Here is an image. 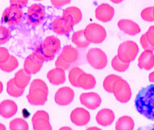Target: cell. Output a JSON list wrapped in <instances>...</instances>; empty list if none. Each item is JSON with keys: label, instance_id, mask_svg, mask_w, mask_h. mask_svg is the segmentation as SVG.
I'll use <instances>...</instances> for the list:
<instances>
[{"label": "cell", "instance_id": "cell-1", "mask_svg": "<svg viewBox=\"0 0 154 130\" xmlns=\"http://www.w3.org/2000/svg\"><path fill=\"white\" fill-rule=\"evenodd\" d=\"M135 107L140 114L154 121V84L140 90L135 99Z\"/></svg>", "mask_w": 154, "mask_h": 130}, {"label": "cell", "instance_id": "cell-2", "mask_svg": "<svg viewBox=\"0 0 154 130\" xmlns=\"http://www.w3.org/2000/svg\"><path fill=\"white\" fill-rule=\"evenodd\" d=\"M48 93V86L44 81L41 79H34L30 83L26 98L31 105L42 106L47 101Z\"/></svg>", "mask_w": 154, "mask_h": 130}, {"label": "cell", "instance_id": "cell-3", "mask_svg": "<svg viewBox=\"0 0 154 130\" xmlns=\"http://www.w3.org/2000/svg\"><path fill=\"white\" fill-rule=\"evenodd\" d=\"M138 46L133 41H126L119 45L118 49V57L124 62L130 63L134 60L138 54Z\"/></svg>", "mask_w": 154, "mask_h": 130}, {"label": "cell", "instance_id": "cell-4", "mask_svg": "<svg viewBox=\"0 0 154 130\" xmlns=\"http://www.w3.org/2000/svg\"><path fill=\"white\" fill-rule=\"evenodd\" d=\"M84 32L86 38L90 43H102L106 37L105 28L96 23H91L87 26Z\"/></svg>", "mask_w": 154, "mask_h": 130}, {"label": "cell", "instance_id": "cell-5", "mask_svg": "<svg viewBox=\"0 0 154 130\" xmlns=\"http://www.w3.org/2000/svg\"><path fill=\"white\" fill-rule=\"evenodd\" d=\"M88 63L94 69L102 70L107 64V57L106 54L99 48H91L86 54Z\"/></svg>", "mask_w": 154, "mask_h": 130}, {"label": "cell", "instance_id": "cell-6", "mask_svg": "<svg viewBox=\"0 0 154 130\" xmlns=\"http://www.w3.org/2000/svg\"><path fill=\"white\" fill-rule=\"evenodd\" d=\"M112 93L119 102H128L131 96V91L129 83L121 78L118 79L113 85Z\"/></svg>", "mask_w": 154, "mask_h": 130}, {"label": "cell", "instance_id": "cell-7", "mask_svg": "<svg viewBox=\"0 0 154 130\" xmlns=\"http://www.w3.org/2000/svg\"><path fill=\"white\" fill-rule=\"evenodd\" d=\"M23 16V12L21 7L16 5H11L2 13V19L6 24L17 25L22 20Z\"/></svg>", "mask_w": 154, "mask_h": 130}, {"label": "cell", "instance_id": "cell-8", "mask_svg": "<svg viewBox=\"0 0 154 130\" xmlns=\"http://www.w3.org/2000/svg\"><path fill=\"white\" fill-rule=\"evenodd\" d=\"M41 45V48L46 57L52 60L61 48L60 40L55 36L47 37Z\"/></svg>", "mask_w": 154, "mask_h": 130}, {"label": "cell", "instance_id": "cell-9", "mask_svg": "<svg viewBox=\"0 0 154 130\" xmlns=\"http://www.w3.org/2000/svg\"><path fill=\"white\" fill-rule=\"evenodd\" d=\"M74 26V24L70 18L62 16L58 17L53 21L52 29L58 34L66 35L72 31Z\"/></svg>", "mask_w": 154, "mask_h": 130}, {"label": "cell", "instance_id": "cell-10", "mask_svg": "<svg viewBox=\"0 0 154 130\" xmlns=\"http://www.w3.org/2000/svg\"><path fill=\"white\" fill-rule=\"evenodd\" d=\"M33 130H52L49 115L44 110L37 111L32 118Z\"/></svg>", "mask_w": 154, "mask_h": 130}, {"label": "cell", "instance_id": "cell-11", "mask_svg": "<svg viewBox=\"0 0 154 130\" xmlns=\"http://www.w3.org/2000/svg\"><path fill=\"white\" fill-rule=\"evenodd\" d=\"M45 17L44 7L41 4H34L28 9L27 19L32 25L37 26L42 22Z\"/></svg>", "mask_w": 154, "mask_h": 130}, {"label": "cell", "instance_id": "cell-12", "mask_svg": "<svg viewBox=\"0 0 154 130\" xmlns=\"http://www.w3.org/2000/svg\"><path fill=\"white\" fill-rule=\"evenodd\" d=\"M74 98V91L69 87H63L55 93L54 100L59 106H65L72 102Z\"/></svg>", "mask_w": 154, "mask_h": 130}, {"label": "cell", "instance_id": "cell-13", "mask_svg": "<svg viewBox=\"0 0 154 130\" xmlns=\"http://www.w3.org/2000/svg\"><path fill=\"white\" fill-rule=\"evenodd\" d=\"M79 100L83 106L91 110L98 108L102 102L100 95L94 92L82 94L79 97Z\"/></svg>", "mask_w": 154, "mask_h": 130}, {"label": "cell", "instance_id": "cell-14", "mask_svg": "<svg viewBox=\"0 0 154 130\" xmlns=\"http://www.w3.org/2000/svg\"><path fill=\"white\" fill-rule=\"evenodd\" d=\"M90 118L89 111L82 107L75 108L70 114L71 122L78 126H82L88 124Z\"/></svg>", "mask_w": 154, "mask_h": 130}, {"label": "cell", "instance_id": "cell-15", "mask_svg": "<svg viewBox=\"0 0 154 130\" xmlns=\"http://www.w3.org/2000/svg\"><path fill=\"white\" fill-rule=\"evenodd\" d=\"M114 9L107 4L99 5L95 10L96 18L103 22L110 21L114 16Z\"/></svg>", "mask_w": 154, "mask_h": 130}, {"label": "cell", "instance_id": "cell-16", "mask_svg": "<svg viewBox=\"0 0 154 130\" xmlns=\"http://www.w3.org/2000/svg\"><path fill=\"white\" fill-rule=\"evenodd\" d=\"M43 63L32 53L25 60L24 69L29 74H34L38 73L42 69Z\"/></svg>", "mask_w": 154, "mask_h": 130}, {"label": "cell", "instance_id": "cell-17", "mask_svg": "<svg viewBox=\"0 0 154 130\" xmlns=\"http://www.w3.org/2000/svg\"><path fill=\"white\" fill-rule=\"evenodd\" d=\"M118 25L120 30L128 35L134 36L141 31L139 26L129 19H121L118 22Z\"/></svg>", "mask_w": 154, "mask_h": 130}, {"label": "cell", "instance_id": "cell-18", "mask_svg": "<svg viewBox=\"0 0 154 130\" xmlns=\"http://www.w3.org/2000/svg\"><path fill=\"white\" fill-rule=\"evenodd\" d=\"M114 113L112 110L104 108L99 111L96 115V120L98 124L102 126H107L112 124L114 121Z\"/></svg>", "mask_w": 154, "mask_h": 130}, {"label": "cell", "instance_id": "cell-19", "mask_svg": "<svg viewBox=\"0 0 154 130\" xmlns=\"http://www.w3.org/2000/svg\"><path fill=\"white\" fill-rule=\"evenodd\" d=\"M18 110L17 104L11 100H5L0 104V115L5 119L11 118Z\"/></svg>", "mask_w": 154, "mask_h": 130}, {"label": "cell", "instance_id": "cell-20", "mask_svg": "<svg viewBox=\"0 0 154 130\" xmlns=\"http://www.w3.org/2000/svg\"><path fill=\"white\" fill-rule=\"evenodd\" d=\"M138 66L141 69L149 70L154 66V54L152 51H144L140 55Z\"/></svg>", "mask_w": 154, "mask_h": 130}, {"label": "cell", "instance_id": "cell-21", "mask_svg": "<svg viewBox=\"0 0 154 130\" xmlns=\"http://www.w3.org/2000/svg\"><path fill=\"white\" fill-rule=\"evenodd\" d=\"M47 77L50 82L55 85L63 84L66 81L65 71L58 68L50 70L47 73Z\"/></svg>", "mask_w": 154, "mask_h": 130}, {"label": "cell", "instance_id": "cell-22", "mask_svg": "<svg viewBox=\"0 0 154 130\" xmlns=\"http://www.w3.org/2000/svg\"><path fill=\"white\" fill-rule=\"evenodd\" d=\"M96 83V80L93 75L84 72L79 78L78 87L89 90L93 89L95 86Z\"/></svg>", "mask_w": 154, "mask_h": 130}, {"label": "cell", "instance_id": "cell-23", "mask_svg": "<svg viewBox=\"0 0 154 130\" xmlns=\"http://www.w3.org/2000/svg\"><path fill=\"white\" fill-rule=\"evenodd\" d=\"M31 74L26 72L24 69H21L14 75V83L21 89H25L30 82Z\"/></svg>", "mask_w": 154, "mask_h": 130}, {"label": "cell", "instance_id": "cell-24", "mask_svg": "<svg viewBox=\"0 0 154 130\" xmlns=\"http://www.w3.org/2000/svg\"><path fill=\"white\" fill-rule=\"evenodd\" d=\"M62 57L69 64L75 62L78 58V51L71 45H66L63 48Z\"/></svg>", "mask_w": 154, "mask_h": 130}, {"label": "cell", "instance_id": "cell-25", "mask_svg": "<svg viewBox=\"0 0 154 130\" xmlns=\"http://www.w3.org/2000/svg\"><path fill=\"white\" fill-rule=\"evenodd\" d=\"M63 16L68 17L72 20L74 24H78L82 20V14L81 10L75 6L67 7L63 12Z\"/></svg>", "mask_w": 154, "mask_h": 130}, {"label": "cell", "instance_id": "cell-26", "mask_svg": "<svg viewBox=\"0 0 154 130\" xmlns=\"http://www.w3.org/2000/svg\"><path fill=\"white\" fill-rule=\"evenodd\" d=\"M134 127V122L132 118L124 116L117 120L116 124V130H133Z\"/></svg>", "mask_w": 154, "mask_h": 130}, {"label": "cell", "instance_id": "cell-27", "mask_svg": "<svg viewBox=\"0 0 154 130\" xmlns=\"http://www.w3.org/2000/svg\"><path fill=\"white\" fill-rule=\"evenodd\" d=\"M71 40L73 43L79 48H86L90 44L84 35V29L75 32L72 35Z\"/></svg>", "mask_w": 154, "mask_h": 130}, {"label": "cell", "instance_id": "cell-28", "mask_svg": "<svg viewBox=\"0 0 154 130\" xmlns=\"http://www.w3.org/2000/svg\"><path fill=\"white\" fill-rule=\"evenodd\" d=\"M18 62L16 57L10 55L8 59L5 62L0 64V69L6 72H11L18 66Z\"/></svg>", "mask_w": 154, "mask_h": 130}, {"label": "cell", "instance_id": "cell-29", "mask_svg": "<svg viewBox=\"0 0 154 130\" xmlns=\"http://www.w3.org/2000/svg\"><path fill=\"white\" fill-rule=\"evenodd\" d=\"M25 89H21L17 86L14 83V78L8 82L7 83V91L10 95L14 98H18L24 93Z\"/></svg>", "mask_w": 154, "mask_h": 130}, {"label": "cell", "instance_id": "cell-30", "mask_svg": "<svg viewBox=\"0 0 154 130\" xmlns=\"http://www.w3.org/2000/svg\"><path fill=\"white\" fill-rule=\"evenodd\" d=\"M10 130H29V125L25 119L21 118H16L10 122Z\"/></svg>", "mask_w": 154, "mask_h": 130}, {"label": "cell", "instance_id": "cell-31", "mask_svg": "<svg viewBox=\"0 0 154 130\" xmlns=\"http://www.w3.org/2000/svg\"><path fill=\"white\" fill-rule=\"evenodd\" d=\"M122 78L120 76L115 74L108 75L104 79L103 82V87L108 93H112L113 85L118 79Z\"/></svg>", "mask_w": 154, "mask_h": 130}, {"label": "cell", "instance_id": "cell-32", "mask_svg": "<svg viewBox=\"0 0 154 130\" xmlns=\"http://www.w3.org/2000/svg\"><path fill=\"white\" fill-rule=\"evenodd\" d=\"M84 71L78 67H74L70 70L69 79L70 82L73 86L78 87V81L79 76Z\"/></svg>", "mask_w": 154, "mask_h": 130}, {"label": "cell", "instance_id": "cell-33", "mask_svg": "<svg viewBox=\"0 0 154 130\" xmlns=\"http://www.w3.org/2000/svg\"><path fill=\"white\" fill-rule=\"evenodd\" d=\"M111 65L114 70L119 72H123L126 71L130 66V63L124 62L119 59L118 55L114 57L111 62Z\"/></svg>", "mask_w": 154, "mask_h": 130}, {"label": "cell", "instance_id": "cell-34", "mask_svg": "<svg viewBox=\"0 0 154 130\" xmlns=\"http://www.w3.org/2000/svg\"><path fill=\"white\" fill-rule=\"evenodd\" d=\"M11 31L8 28L0 26V45L6 43L11 37Z\"/></svg>", "mask_w": 154, "mask_h": 130}, {"label": "cell", "instance_id": "cell-35", "mask_svg": "<svg viewBox=\"0 0 154 130\" xmlns=\"http://www.w3.org/2000/svg\"><path fill=\"white\" fill-rule=\"evenodd\" d=\"M153 12H154V7H147L143 10L141 12V17L142 19L146 21H154Z\"/></svg>", "mask_w": 154, "mask_h": 130}, {"label": "cell", "instance_id": "cell-36", "mask_svg": "<svg viewBox=\"0 0 154 130\" xmlns=\"http://www.w3.org/2000/svg\"><path fill=\"white\" fill-rule=\"evenodd\" d=\"M55 66L56 68L61 69V70H63L65 71L70 67V64L66 61L63 58L61 55H60L59 57H58L56 61H55Z\"/></svg>", "mask_w": 154, "mask_h": 130}, {"label": "cell", "instance_id": "cell-37", "mask_svg": "<svg viewBox=\"0 0 154 130\" xmlns=\"http://www.w3.org/2000/svg\"><path fill=\"white\" fill-rule=\"evenodd\" d=\"M140 43L144 51H150L153 52L154 51V46L152 45L148 42L146 37V34H143L141 36L140 40Z\"/></svg>", "mask_w": 154, "mask_h": 130}, {"label": "cell", "instance_id": "cell-38", "mask_svg": "<svg viewBox=\"0 0 154 130\" xmlns=\"http://www.w3.org/2000/svg\"><path fill=\"white\" fill-rule=\"evenodd\" d=\"M33 53L39 60H41V61L42 62L45 61H51L50 58L46 57L45 55L43 54L42 50L41 45H38L36 47Z\"/></svg>", "mask_w": 154, "mask_h": 130}, {"label": "cell", "instance_id": "cell-39", "mask_svg": "<svg viewBox=\"0 0 154 130\" xmlns=\"http://www.w3.org/2000/svg\"><path fill=\"white\" fill-rule=\"evenodd\" d=\"M9 53L6 48L0 47V64L6 61L10 57Z\"/></svg>", "mask_w": 154, "mask_h": 130}, {"label": "cell", "instance_id": "cell-40", "mask_svg": "<svg viewBox=\"0 0 154 130\" xmlns=\"http://www.w3.org/2000/svg\"><path fill=\"white\" fill-rule=\"evenodd\" d=\"M145 34L148 42L152 45L154 46V25L150 26Z\"/></svg>", "mask_w": 154, "mask_h": 130}, {"label": "cell", "instance_id": "cell-41", "mask_svg": "<svg viewBox=\"0 0 154 130\" xmlns=\"http://www.w3.org/2000/svg\"><path fill=\"white\" fill-rule=\"evenodd\" d=\"M70 2V1H51L52 5L56 7H61Z\"/></svg>", "mask_w": 154, "mask_h": 130}, {"label": "cell", "instance_id": "cell-42", "mask_svg": "<svg viewBox=\"0 0 154 130\" xmlns=\"http://www.w3.org/2000/svg\"><path fill=\"white\" fill-rule=\"evenodd\" d=\"M10 5H16L20 7L25 6L28 3V1H10Z\"/></svg>", "mask_w": 154, "mask_h": 130}, {"label": "cell", "instance_id": "cell-43", "mask_svg": "<svg viewBox=\"0 0 154 130\" xmlns=\"http://www.w3.org/2000/svg\"><path fill=\"white\" fill-rule=\"evenodd\" d=\"M137 130H154V124H149L139 128Z\"/></svg>", "mask_w": 154, "mask_h": 130}, {"label": "cell", "instance_id": "cell-44", "mask_svg": "<svg viewBox=\"0 0 154 130\" xmlns=\"http://www.w3.org/2000/svg\"><path fill=\"white\" fill-rule=\"evenodd\" d=\"M149 79L150 82L154 83V71L149 75Z\"/></svg>", "mask_w": 154, "mask_h": 130}, {"label": "cell", "instance_id": "cell-45", "mask_svg": "<svg viewBox=\"0 0 154 130\" xmlns=\"http://www.w3.org/2000/svg\"><path fill=\"white\" fill-rule=\"evenodd\" d=\"M86 130H102L100 128L96 127H91L89 128L88 129H87Z\"/></svg>", "mask_w": 154, "mask_h": 130}, {"label": "cell", "instance_id": "cell-46", "mask_svg": "<svg viewBox=\"0 0 154 130\" xmlns=\"http://www.w3.org/2000/svg\"><path fill=\"white\" fill-rule=\"evenodd\" d=\"M59 130H73L71 129V128L69 127H63L59 129Z\"/></svg>", "mask_w": 154, "mask_h": 130}, {"label": "cell", "instance_id": "cell-47", "mask_svg": "<svg viewBox=\"0 0 154 130\" xmlns=\"http://www.w3.org/2000/svg\"><path fill=\"white\" fill-rule=\"evenodd\" d=\"M0 130H6V127L4 124L0 123Z\"/></svg>", "mask_w": 154, "mask_h": 130}, {"label": "cell", "instance_id": "cell-48", "mask_svg": "<svg viewBox=\"0 0 154 130\" xmlns=\"http://www.w3.org/2000/svg\"><path fill=\"white\" fill-rule=\"evenodd\" d=\"M3 91V84L1 81H0V94H1Z\"/></svg>", "mask_w": 154, "mask_h": 130}, {"label": "cell", "instance_id": "cell-49", "mask_svg": "<svg viewBox=\"0 0 154 130\" xmlns=\"http://www.w3.org/2000/svg\"><path fill=\"white\" fill-rule=\"evenodd\" d=\"M153 14H154V12H153Z\"/></svg>", "mask_w": 154, "mask_h": 130}]
</instances>
